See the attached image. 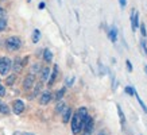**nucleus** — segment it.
Instances as JSON below:
<instances>
[{
    "instance_id": "obj_3",
    "label": "nucleus",
    "mask_w": 147,
    "mask_h": 135,
    "mask_svg": "<svg viewBox=\"0 0 147 135\" xmlns=\"http://www.w3.org/2000/svg\"><path fill=\"white\" fill-rule=\"evenodd\" d=\"M11 66H12L11 59L7 57H1L0 58V76H7L11 70Z\"/></svg>"
},
{
    "instance_id": "obj_21",
    "label": "nucleus",
    "mask_w": 147,
    "mask_h": 135,
    "mask_svg": "<svg viewBox=\"0 0 147 135\" xmlns=\"http://www.w3.org/2000/svg\"><path fill=\"white\" fill-rule=\"evenodd\" d=\"M0 112L1 113H4V115H7V113H9V108L7 104H0Z\"/></svg>"
},
{
    "instance_id": "obj_1",
    "label": "nucleus",
    "mask_w": 147,
    "mask_h": 135,
    "mask_svg": "<svg viewBox=\"0 0 147 135\" xmlns=\"http://www.w3.org/2000/svg\"><path fill=\"white\" fill-rule=\"evenodd\" d=\"M82 127H84V122L78 116V113L76 112L73 115V117H71V132L74 135L80 134L81 130H82Z\"/></svg>"
},
{
    "instance_id": "obj_11",
    "label": "nucleus",
    "mask_w": 147,
    "mask_h": 135,
    "mask_svg": "<svg viewBox=\"0 0 147 135\" xmlns=\"http://www.w3.org/2000/svg\"><path fill=\"white\" fill-rule=\"evenodd\" d=\"M57 74H58V66L54 65V69H53V73H50V78H49V85H53L55 78H57Z\"/></svg>"
},
{
    "instance_id": "obj_19",
    "label": "nucleus",
    "mask_w": 147,
    "mask_h": 135,
    "mask_svg": "<svg viewBox=\"0 0 147 135\" xmlns=\"http://www.w3.org/2000/svg\"><path fill=\"white\" fill-rule=\"evenodd\" d=\"M117 113H119V117H120V123H121V126H123V124H124V122H125V117H124V113H123V111H121L120 105H117Z\"/></svg>"
},
{
    "instance_id": "obj_9",
    "label": "nucleus",
    "mask_w": 147,
    "mask_h": 135,
    "mask_svg": "<svg viewBox=\"0 0 147 135\" xmlns=\"http://www.w3.org/2000/svg\"><path fill=\"white\" fill-rule=\"evenodd\" d=\"M13 70H15V73H20L23 69V65H22V59L19 58V57H16L15 58V61H13Z\"/></svg>"
},
{
    "instance_id": "obj_31",
    "label": "nucleus",
    "mask_w": 147,
    "mask_h": 135,
    "mask_svg": "<svg viewBox=\"0 0 147 135\" xmlns=\"http://www.w3.org/2000/svg\"><path fill=\"white\" fill-rule=\"evenodd\" d=\"M4 15H5V12H4V9L0 7V19H3L4 18Z\"/></svg>"
},
{
    "instance_id": "obj_7",
    "label": "nucleus",
    "mask_w": 147,
    "mask_h": 135,
    "mask_svg": "<svg viewBox=\"0 0 147 135\" xmlns=\"http://www.w3.org/2000/svg\"><path fill=\"white\" fill-rule=\"evenodd\" d=\"M139 26V12L138 11H134V12L131 14V27H132V30H136Z\"/></svg>"
},
{
    "instance_id": "obj_27",
    "label": "nucleus",
    "mask_w": 147,
    "mask_h": 135,
    "mask_svg": "<svg viewBox=\"0 0 147 135\" xmlns=\"http://www.w3.org/2000/svg\"><path fill=\"white\" fill-rule=\"evenodd\" d=\"M12 135H35V134H31V132H20V131H16V132H13Z\"/></svg>"
},
{
    "instance_id": "obj_24",
    "label": "nucleus",
    "mask_w": 147,
    "mask_h": 135,
    "mask_svg": "<svg viewBox=\"0 0 147 135\" xmlns=\"http://www.w3.org/2000/svg\"><path fill=\"white\" fill-rule=\"evenodd\" d=\"M124 92L127 95H129V96H134L135 89H134V88H131V86H125V88H124Z\"/></svg>"
},
{
    "instance_id": "obj_5",
    "label": "nucleus",
    "mask_w": 147,
    "mask_h": 135,
    "mask_svg": "<svg viewBox=\"0 0 147 135\" xmlns=\"http://www.w3.org/2000/svg\"><path fill=\"white\" fill-rule=\"evenodd\" d=\"M34 84H35V74H28V76L24 78V81H23V88L26 90L31 89L32 86H34Z\"/></svg>"
},
{
    "instance_id": "obj_14",
    "label": "nucleus",
    "mask_w": 147,
    "mask_h": 135,
    "mask_svg": "<svg viewBox=\"0 0 147 135\" xmlns=\"http://www.w3.org/2000/svg\"><path fill=\"white\" fill-rule=\"evenodd\" d=\"M49 77H50V69L49 68H43L42 69V81L49 80Z\"/></svg>"
},
{
    "instance_id": "obj_8",
    "label": "nucleus",
    "mask_w": 147,
    "mask_h": 135,
    "mask_svg": "<svg viewBox=\"0 0 147 135\" xmlns=\"http://www.w3.org/2000/svg\"><path fill=\"white\" fill-rule=\"evenodd\" d=\"M50 100H51V93L50 92H43V93L40 95L39 104L40 105H46V104L50 103Z\"/></svg>"
},
{
    "instance_id": "obj_18",
    "label": "nucleus",
    "mask_w": 147,
    "mask_h": 135,
    "mask_svg": "<svg viewBox=\"0 0 147 135\" xmlns=\"http://www.w3.org/2000/svg\"><path fill=\"white\" fill-rule=\"evenodd\" d=\"M65 92H66V88H61V89H59L57 93H55V99H57V100H61L63 97Z\"/></svg>"
},
{
    "instance_id": "obj_34",
    "label": "nucleus",
    "mask_w": 147,
    "mask_h": 135,
    "mask_svg": "<svg viewBox=\"0 0 147 135\" xmlns=\"http://www.w3.org/2000/svg\"><path fill=\"white\" fill-rule=\"evenodd\" d=\"M97 135H108V134H107V131H100Z\"/></svg>"
},
{
    "instance_id": "obj_35",
    "label": "nucleus",
    "mask_w": 147,
    "mask_h": 135,
    "mask_svg": "<svg viewBox=\"0 0 147 135\" xmlns=\"http://www.w3.org/2000/svg\"><path fill=\"white\" fill-rule=\"evenodd\" d=\"M144 72H146V74H147V65L144 66Z\"/></svg>"
},
{
    "instance_id": "obj_25",
    "label": "nucleus",
    "mask_w": 147,
    "mask_h": 135,
    "mask_svg": "<svg viewBox=\"0 0 147 135\" xmlns=\"http://www.w3.org/2000/svg\"><path fill=\"white\" fill-rule=\"evenodd\" d=\"M140 34H142V36H146L147 32H146V26L144 24H140Z\"/></svg>"
},
{
    "instance_id": "obj_30",
    "label": "nucleus",
    "mask_w": 147,
    "mask_h": 135,
    "mask_svg": "<svg viewBox=\"0 0 147 135\" xmlns=\"http://www.w3.org/2000/svg\"><path fill=\"white\" fill-rule=\"evenodd\" d=\"M119 4H120L121 8H124L125 4H127V0H119Z\"/></svg>"
},
{
    "instance_id": "obj_2",
    "label": "nucleus",
    "mask_w": 147,
    "mask_h": 135,
    "mask_svg": "<svg viewBox=\"0 0 147 135\" xmlns=\"http://www.w3.org/2000/svg\"><path fill=\"white\" fill-rule=\"evenodd\" d=\"M20 46H22V41L19 36H9L8 39L5 41V47L9 51H15V50L20 49Z\"/></svg>"
},
{
    "instance_id": "obj_10",
    "label": "nucleus",
    "mask_w": 147,
    "mask_h": 135,
    "mask_svg": "<svg viewBox=\"0 0 147 135\" xmlns=\"http://www.w3.org/2000/svg\"><path fill=\"white\" fill-rule=\"evenodd\" d=\"M108 36H109L111 42H116V39H117V30H116V27H111L108 30Z\"/></svg>"
},
{
    "instance_id": "obj_26",
    "label": "nucleus",
    "mask_w": 147,
    "mask_h": 135,
    "mask_svg": "<svg viewBox=\"0 0 147 135\" xmlns=\"http://www.w3.org/2000/svg\"><path fill=\"white\" fill-rule=\"evenodd\" d=\"M73 82H74V77H70V78H67V80H66V85L67 86H71V85H73Z\"/></svg>"
},
{
    "instance_id": "obj_17",
    "label": "nucleus",
    "mask_w": 147,
    "mask_h": 135,
    "mask_svg": "<svg viewBox=\"0 0 147 135\" xmlns=\"http://www.w3.org/2000/svg\"><path fill=\"white\" fill-rule=\"evenodd\" d=\"M15 80H16V76H15V74H11V76H8L5 78V84H7V85H13Z\"/></svg>"
},
{
    "instance_id": "obj_33",
    "label": "nucleus",
    "mask_w": 147,
    "mask_h": 135,
    "mask_svg": "<svg viewBox=\"0 0 147 135\" xmlns=\"http://www.w3.org/2000/svg\"><path fill=\"white\" fill-rule=\"evenodd\" d=\"M45 8V3L42 1V3H39V9H43Z\"/></svg>"
},
{
    "instance_id": "obj_23",
    "label": "nucleus",
    "mask_w": 147,
    "mask_h": 135,
    "mask_svg": "<svg viewBox=\"0 0 147 135\" xmlns=\"http://www.w3.org/2000/svg\"><path fill=\"white\" fill-rule=\"evenodd\" d=\"M40 89H42V82H38V84L35 85V89H34V93H32V95H34V96H36V95L40 92Z\"/></svg>"
},
{
    "instance_id": "obj_4",
    "label": "nucleus",
    "mask_w": 147,
    "mask_h": 135,
    "mask_svg": "<svg viewBox=\"0 0 147 135\" xmlns=\"http://www.w3.org/2000/svg\"><path fill=\"white\" fill-rule=\"evenodd\" d=\"M93 119L92 117H88L86 119V122H85V124H84V127H82V135H90L92 134V131H93Z\"/></svg>"
},
{
    "instance_id": "obj_13",
    "label": "nucleus",
    "mask_w": 147,
    "mask_h": 135,
    "mask_svg": "<svg viewBox=\"0 0 147 135\" xmlns=\"http://www.w3.org/2000/svg\"><path fill=\"white\" fill-rule=\"evenodd\" d=\"M43 59H45L46 62H51V59H53V53H51L49 49H46L45 51H43Z\"/></svg>"
},
{
    "instance_id": "obj_15",
    "label": "nucleus",
    "mask_w": 147,
    "mask_h": 135,
    "mask_svg": "<svg viewBox=\"0 0 147 135\" xmlns=\"http://www.w3.org/2000/svg\"><path fill=\"white\" fill-rule=\"evenodd\" d=\"M134 96H135V97H136V99H138V101H139V104H140V107H142V109H143V111H144V112L147 113V107H146V104L143 103V101H142V99L139 97V95H138V92H136V90H135V92H134Z\"/></svg>"
},
{
    "instance_id": "obj_20",
    "label": "nucleus",
    "mask_w": 147,
    "mask_h": 135,
    "mask_svg": "<svg viewBox=\"0 0 147 135\" xmlns=\"http://www.w3.org/2000/svg\"><path fill=\"white\" fill-rule=\"evenodd\" d=\"M63 109H65V103H63V101H59V103H57V107H55V112L59 113V112H62Z\"/></svg>"
},
{
    "instance_id": "obj_16",
    "label": "nucleus",
    "mask_w": 147,
    "mask_h": 135,
    "mask_svg": "<svg viewBox=\"0 0 147 135\" xmlns=\"http://www.w3.org/2000/svg\"><path fill=\"white\" fill-rule=\"evenodd\" d=\"M39 38H40V31L38 30V28H35V30H34V32H32V42H34V43H36V42L39 41Z\"/></svg>"
},
{
    "instance_id": "obj_22",
    "label": "nucleus",
    "mask_w": 147,
    "mask_h": 135,
    "mask_svg": "<svg viewBox=\"0 0 147 135\" xmlns=\"http://www.w3.org/2000/svg\"><path fill=\"white\" fill-rule=\"evenodd\" d=\"M5 27H7V19H4V18L0 19V32L4 31Z\"/></svg>"
},
{
    "instance_id": "obj_32",
    "label": "nucleus",
    "mask_w": 147,
    "mask_h": 135,
    "mask_svg": "<svg viewBox=\"0 0 147 135\" xmlns=\"http://www.w3.org/2000/svg\"><path fill=\"white\" fill-rule=\"evenodd\" d=\"M142 47H143V51H144V54L147 55V47H146V45H144V42H142Z\"/></svg>"
},
{
    "instance_id": "obj_29",
    "label": "nucleus",
    "mask_w": 147,
    "mask_h": 135,
    "mask_svg": "<svg viewBox=\"0 0 147 135\" xmlns=\"http://www.w3.org/2000/svg\"><path fill=\"white\" fill-rule=\"evenodd\" d=\"M0 96H5V88L0 84Z\"/></svg>"
},
{
    "instance_id": "obj_28",
    "label": "nucleus",
    "mask_w": 147,
    "mask_h": 135,
    "mask_svg": "<svg viewBox=\"0 0 147 135\" xmlns=\"http://www.w3.org/2000/svg\"><path fill=\"white\" fill-rule=\"evenodd\" d=\"M125 65H127V69H128V72H132V65H131V62H129L128 59L125 61Z\"/></svg>"
},
{
    "instance_id": "obj_36",
    "label": "nucleus",
    "mask_w": 147,
    "mask_h": 135,
    "mask_svg": "<svg viewBox=\"0 0 147 135\" xmlns=\"http://www.w3.org/2000/svg\"><path fill=\"white\" fill-rule=\"evenodd\" d=\"M0 104H1V101H0Z\"/></svg>"
},
{
    "instance_id": "obj_12",
    "label": "nucleus",
    "mask_w": 147,
    "mask_h": 135,
    "mask_svg": "<svg viewBox=\"0 0 147 135\" xmlns=\"http://www.w3.org/2000/svg\"><path fill=\"white\" fill-rule=\"evenodd\" d=\"M70 116H71V109L69 107H65V112H63V116H62V122L63 123H67L70 120Z\"/></svg>"
},
{
    "instance_id": "obj_6",
    "label": "nucleus",
    "mask_w": 147,
    "mask_h": 135,
    "mask_svg": "<svg viewBox=\"0 0 147 135\" xmlns=\"http://www.w3.org/2000/svg\"><path fill=\"white\" fill-rule=\"evenodd\" d=\"M12 111H13V113L20 115L24 111V103H23L22 100H15L12 103Z\"/></svg>"
}]
</instances>
